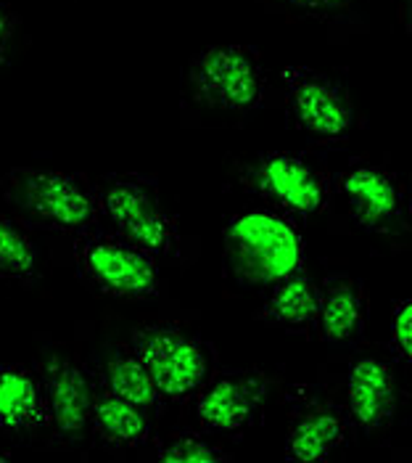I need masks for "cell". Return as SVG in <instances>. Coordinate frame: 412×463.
Wrapping results in <instances>:
<instances>
[{
  "mask_svg": "<svg viewBox=\"0 0 412 463\" xmlns=\"http://www.w3.org/2000/svg\"><path fill=\"white\" fill-rule=\"evenodd\" d=\"M188 93L196 104L222 114H251L267 101L270 80L262 56L251 45H209L185 71Z\"/></svg>",
  "mask_w": 412,
  "mask_h": 463,
  "instance_id": "cell-3",
  "label": "cell"
},
{
  "mask_svg": "<svg viewBox=\"0 0 412 463\" xmlns=\"http://www.w3.org/2000/svg\"><path fill=\"white\" fill-rule=\"evenodd\" d=\"M280 90L288 125L317 143H342L357 128V109L339 80L309 67H283Z\"/></svg>",
  "mask_w": 412,
  "mask_h": 463,
  "instance_id": "cell-9",
  "label": "cell"
},
{
  "mask_svg": "<svg viewBox=\"0 0 412 463\" xmlns=\"http://www.w3.org/2000/svg\"><path fill=\"white\" fill-rule=\"evenodd\" d=\"M37 247L33 236L14 220L0 217V279L24 281L37 270Z\"/></svg>",
  "mask_w": 412,
  "mask_h": 463,
  "instance_id": "cell-19",
  "label": "cell"
},
{
  "mask_svg": "<svg viewBox=\"0 0 412 463\" xmlns=\"http://www.w3.org/2000/svg\"><path fill=\"white\" fill-rule=\"evenodd\" d=\"M333 196H339L346 217L370 236L397 239L410 231V185L389 167L370 159H354L333 178Z\"/></svg>",
  "mask_w": 412,
  "mask_h": 463,
  "instance_id": "cell-6",
  "label": "cell"
},
{
  "mask_svg": "<svg viewBox=\"0 0 412 463\" xmlns=\"http://www.w3.org/2000/svg\"><path fill=\"white\" fill-rule=\"evenodd\" d=\"M0 461H8V456H3V453H0Z\"/></svg>",
  "mask_w": 412,
  "mask_h": 463,
  "instance_id": "cell-25",
  "label": "cell"
},
{
  "mask_svg": "<svg viewBox=\"0 0 412 463\" xmlns=\"http://www.w3.org/2000/svg\"><path fill=\"white\" fill-rule=\"evenodd\" d=\"M368 326V291L357 279L339 273L320 281L314 336L328 347H351Z\"/></svg>",
  "mask_w": 412,
  "mask_h": 463,
  "instance_id": "cell-14",
  "label": "cell"
},
{
  "mask_svg": "<svg viewBox=\"0 0 412 463\" xmlns=\"http://www.w3.org/2000/svg\"><path fill=\"white\" fill-rule=\"evenodd\" d=\"M267 299L259 307L257 318L273 328L288 334H312L317 321V302H320V284L312 281L304 268L280 279L267 288Z\"/></svg>",
  "mask_w": 412,
  "mask_h": 463,
  "instance_id": "cell-16",
  "label": "cell"
},
{
  "mask_svg": "<svg viewBox=\"0 0 412 463\" xmlns=\"http://www.w3.org/2000/svg\"><path fill=\"white\" fill-rule=\"evenodd\" d=\"M37 373L45 387L51 429L56 439H61L64 445H77L90 429L93 397H96L93 373L85 365H80L74 357L64 355L45 357Z\"/></svg>",
  "mask_w": 412,
  "mask_h": 463,
  "instance_id": "cell-12",
  "label": "cell"
},
{
  "mask_svg": "<svg viewBox=\"0 0 412 463\" xmlns=\"http://www.w3.org/2000/svg\"><path fill=\"white\" fill-rule=\"evenodd\" d=\"M0 194L24 220L59 233H85L96 228L101 202L96 185L61 170L16 167L0 180Z\"/></svg>",
  "mask_w": 412,
  "mask_h": 463,
  "instance_id": "cell-2",
  "label": "cell"
},
{
  "mask_svg": "<svg viewBox=\"0 0 412 463\" xmlns=\"http://www.w3.org/2000/svg\"><path fill=\"white\" fill-rule=\"evenodd\" d=\"M354 424L349 411L323 394H309L294 402L288 431H286V458L299 463H325L351 439Z\"/></svg>",
  "mask_w": 412,
  "mask_h": 463,
  "instance_id": "cell-11",
  "label": "cell"
},
{
  "mask_svg": "<svg viewBox=\"0 0 412 463\" xmlns=\"http://www.w3.org/2000/svg\"><path fill=\"white\" fill-rule=\"evenodd\" d=\"M101 382L117 392L119 397L130 400L133 405L143 408L145 413H154L164 400L156 390L151 373L145 371V365L140 363V357L136 355L133 347H114L106 363H103Z\"/></svg>",
  "mask_w": 412,
  "mask_h": 463,
  "instance_id": "cell-18",
  "label": "cell"
},
{
  "mask_svg": "<svg viewBox=\"0 0 412 463\" xmlns=\"http://www.w3.org/2000/svg\"><path fill=\"white\" fill-rule=\"evenodd\" d=\"M151 413L133 405L130 400L111 392L103 382H96L90 429L108 448H140L151 434Z\"/></svg>",
  "mask_w": 412,
  "mask_h": 463,
  "instance_id": "cell-17",
  "label": "cell"
},
{
  "mask_svg": "<svg viewBox=\"0 0 412 463\" xmlns=\"http://www.w3.org/2000/svg\"><path fill=\"white\" fill-rule=\"evenodd\" d=\"M240 183L267 207L309 217L328 210L333 202V178L312 159L291 151H265L240 167Z\"/></svg>",
  "mask_w": 412,
  "mask_h": 463,
  "instance_id": "cell-7",
  "label": "cell"
},
{
  "mask_svg": "<svg viewBox=\"0 0 412 463\" xmlns=\"http://www.w3.org/2000/svg\"><path fill=\"white\" fill-rule=\"evenodd\" d=\"M96 194L117 233L151 251L159 262L180 254V228L177 220L162 202L156 180L137 173H117L96 183Z\"/></svg>",
  "mask_w": 412,
  "mask_h": 463,
  "instance_id": "cell-4",
  "label": "cell"
},
{
  "mask_svg": "<svg viewBox=\"0 0 412 463\" xmlns=\"http://www.w3.org/2000/svg\"><path fill=\"white\" fill-rule=\"evenodd\" d=\"M346 411L354 429L378 434L389 429L399 411V384L389 360L357 357L346 371Z\"/></svg>",
  "mask_w": 412,
  "mask_h": 463,
  "instance_id": "cell-13",
  "label": "cell"
},
{
  "mask_svg": "<svg viewBox=\"0 0 412 463\" xmlns=\"http://www.w3.org/2000/svg\"><path fill=\"white\" fill-rule=\"evenodd\" d=\"M222 268L243 288H270L304 268V239L291 214L254 207L222 228Z\"/></svg>",
  "mask_w": 412,
  "mask_h": 463,
  "instance_id": "cell-1",
  "label": "cell"
},
{
  "mask_svg": "<svg viewBox=\"0 0 412 463\" xmlns=\"http://www.w3.org/2000/svg\"><path fill=\"white\" fill-rule=\"evenodd\" d=\"M16 30H19V16L8 5H0V64H5V59L11 53Z\"/></svg>",
  "mask_w": 412,
  "mask_h": 463,
  "instance_id": "cell-23",
  "label": "cell"
},
{
  "mask_svg": "<svg viewBox=\"0 0 412 463\" xmlns=\"http://www.w3.org/2000/svg\"><path fill=\"white\" fill-rule=\"evenodd\" d=\"M48 427L51 413L40 373L27 365H0V431L19 437Z\"/></svg>",
  "mask_w": 412,
  "mask_h": 463,
  "instance_id": "cell-15",
  "label": "cell"
},
{
  "mask_svg": "<svg viewBox=\"0 0 412 463\" xmlns=\"http://www.w3.org/2000/svg\"><path fill=\"white\" fill-rule=\"evenodd\" d=\"M156 458L170 463H220L230 461V453L206 439L196 431H177L170 439H164L156 450Z\"/></svg>",
  "mask_w": 412,
  "mask_h": 463,
  "instance_id": "cell-20",
  "label": "cell"
},
{
  "mask_svg": "<svg viewBox=\"0 0 412 463\" xmlns=\"http://www.w3.org/2000/svg\"><path fill=\"white\" fill-rule=\"evenodd\" d=\"M389 339H391V353L399 357L402 363L412 365V299L394 305Z\"/></svg>",
  "mask_w": 412,
  "mask_h": 463,
  "instance_id": "cell-21",
  "label": "cell"
},
{
  "mask_svg": "<svg viewBox=\"0 0 412 463\" xmlns=\"http://www.w3.org/2000/svg\"><path fill=\"white\" fill-rule=\"evenodd\" d=\"M399 16H402V27H405V35H407V43H410L412 51V0H402L399 3Z\"/></svg>",
  "mask_w": 412,
  "mask_h": 463,
  "instance_id": "cell-24",
  "label": "cell"
},
{
  "mask_svg": "<svg viewBox=\"0 0 412 463\" xmlns=\"http://www.w3.org/2000/svg\"><path fill=\"white\" fill-rule=\"evenodd\" d=\"M130 347L151 373L162 400L185 402L201 392L211 371V350L199 336L172 323H148L133 331Z\"/></svg>",
  "mask_w": 412,
  "mask_h": 463,
  "instance_id": "cell-8",
  "label": "cell"
},
{
  "mask_svg": "<svg viewBox=\"0 0 412 463\" xmlns=\"http://www.w3.org/2000/svg\"><path fill=\"white\" fill-rule=\"evenodd\" d=\"M283 3L299 14L317 16V19H333L351 8V0H283Z\"/></svg>",
  "mask_w": 412,
  "mask_h": 463,
  "instance_id": "cell-22",
  "label": "cell"
},
{
  "mask_svg": "<svg viewBox=\"0 0 412 463\" xmlns=\"http://www.w3.org/2000/svg\"><path fill=\"white\" fill-rule=\"evenodd\" d=\"M80 276L114 299H156L162 294L159 260L117 231H85L74 241Z\"/></svg>",
  "mask_w": 412,
  "mask_h": 463,
  "instance_id": "cell-5",
  "label": "cell"
},
{
  "mask_svg": "<svg viewBox=\"0 0 412 463\" xmlns=\"http://www.w3.org/2000/svg\"><path fill=\"white\" fill-rule=\"evenodd\" d=\"M270 376L257 368H230L206 382L196 400L199 424L211 434L240 437L262 421Z\"/></svg>",
  "mask_w": 412,
  "mask_h": 463,
  "instance_id": "cell-10",
  "label": "cell"
}]
</instances>
